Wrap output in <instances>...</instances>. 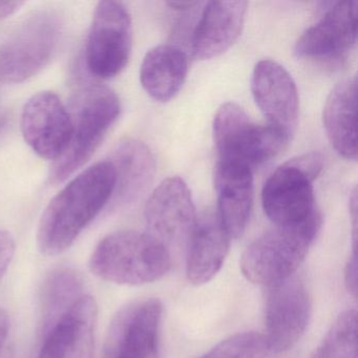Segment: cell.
<instances>
[{
    "label": "cell",
    "instance_id": "8992f818",
    "mask_svg": "<svg viewBox=\"0 0 358 358\" xmlns=\"http://www.w3.org/2000/svg\"><path fill=\"white\" fill-rule=\"evenodd\" d=\"M217 161L259 166L278 156L290 140L268 124H259L238 104L227 102L213 120Z\"/></svg>",
    "mask_w": 358,
    "mask_h": 358
},
{
    "label": "cell",
    "instance_id": "5b68a950",
    "mask_svg": "<svg viewBox=\"0 0 358 358\" xmlns=\"http://www.w3.org/2000/svg\"><path fill=\"white\" fill-rule=\"evenodd\" d=\"M322 167L324 158L320 152H307L287 161L266 180L262 203L275 227L301 225L320 213L313 183Z\"/></svg>",
    "mask_w": 358,
    "mask_h": 358
},
{
    "label": "cell",
    "instance_id": "4fadbf2b",
    "mask_svg": "<svg viewBox=\"0 0 358 358\" xmlns=\"http://www.w3.org/2000/svg\"><path fill=\"white\" fill-rule=\"evenodd\" d=\"M251 92L268 125L290 140L299 122V99L288 71L273 60H261L253 69Z\"/></svg>",
    "mask_w": 358,
    "mask_h": 358
},
{
    "label": "cell",
    "instance_id": "d6986e66",
    "mask_svg": "<svg viewBox=\"0 0 358 358\" xmlns=\"http://www.w3.org/2000/svg\"><path fill=\"white\" fill-rule=\"evenodd\" d=\"M116 173L110 202L129 205L141 198L154 180L156 163L150 148L139 140L125 138L118 142L108 159Z\"/></svg>",
    "mask_w": 358,
    "mask_h": 358
},
{
    "label": "cell",
    "instance_id": "5bb4252c",
    "mask_svg": "<svg viewBox=\"0 0 358 358\" xmlns=\"http://www.w3.org/2000/svg\"><path fill=\"white\" fill-rule=\"evenodd\" d=\"M358 3L338 1L295 43L299 58L332 62L345 57L357 39Z\"/></svg>",
    "mask_w": 358,
    "mask_h": 358
},
{
    "label": "cell",
    "instance_id": "484cf974",
    "mask_svg": "<svg viewBox=\"0 0 358 358\" xmlns=\"http://www.w3.org/2000/svg\"><path fill=\"white\" fill-rule=\"evenodd\" d=\"M345 285L350 294L356 299L357 297V259H356V252L354 251L345 265Z\"/></svg>",
    "mask_w": 358,
    "mask_h": 358
},
{
    "label": "cell",
    "instance_id": "ac0fdd59",
    "mask_svg": "<svg viewBox=\"0 0 358 358\" xmlns=\"http://www.w3.org/2000/svg\"><path fill=\"white\" fill-rule=\"evenodd\" d=\"M230 240L217 213L207 211L198 217L186 246V275L190 284L203 286L219 273L227 257Z\"/></svg>",
    "mask_w": 358,
    "mask_h": 358
},
{
    "label": "cell",
    "instance_id": "2e32d148",
    "mask_svg": "<svg viewBox=\"0 0 358 358\" xmlns=\"http://www.w3.org/2000/svg\"><path fill=\"white\" fill-rule=\"evenodd\" d=\"M246 1H209L205 3L192 35L194 58L211 59L227 51L242 32Z\"/></svg>",
    "mask_w": 358,
    "mask_h": 358
},
{
    "label": "cell",
    "instance_id": "e0dca14e",
    "mask_svg": "<svg viewBox=\"0 0 358 358\" xmlns=\"http://www.w3.org/2000/svg\"><path fill=\"white\" fill-rule=\"evenodd\" d=\"M215 184L217 217L230 238H241L252 207V169L238 163L217 161Z\"/></svg>",
    "mask_w": 358,
    "mask_h": 358
},
{
    "label": "cell",
    "instance_id": "4316f807",
    "mask_svg": "<svg viewBox=\"0 0 358 358\" xmlns=\"http://www.w3.org/2000/svg\"><path fill=\"white\" fill-rule=\"evenodd\" d=\"M24 5L22 1H0V20L14 15Z\"/></svg>",
    "mask_w": 358,
    "mask_h": 358
},
{
    "label": "cell",
    "instance_id": "d4e9b609",
    "mask_svg": "<svg viewBox=\"0 0 358 358\" xmlns=\"http://www.w3.org/2000/svg\"><path fill=\"white\" fill-rule=\"evenodd\" d=\"M15 253V240L7 230H0V280H3L6 272Z\"/></svg>",
    "mask_w": 358,
    "mask_h": 358
},
{
    "label": "cell",
    "instance_id": "30bf717a",
    "mask_svg": "<svg viewBox=\"0 0 358 358\" xmlns=\"http://www.w3.org/2000/svg\"><path fill=\"white\" fill-rule=\"evenodd\" d=\"M268 288L265 336L270 352L282 353L292 349L305 334L311 317V296L296 273Z\"/></svg>",
    "mask_w": 358,
    "mask_h": 358
},
{
    "label": "cell",
    "instance_id": "7402d4cb",
    "mask_svg": "<svg viewBox=\"0 0 358 358\" xmlns=\"http://www.w3.org/2000/svg\"><path fill=\"white\" fill-rule=\"evenodd\" d=\"M85 280L74 268L52 270L43 280L39 295V335L41 339L56 322L83 296Z\"/></svg>",
    "mask_w": 358,
    "mask_h": 358
},
{
    "label": "cell",
    "instance_id": "603a6c76",
    "mask_svg": "<svg viewBox=\"0 0 358 358\" xmlns=\"http://www.w3.org/2000/svg\"><path fill=\"white\" fill-rule=\"evenodd\" d=\"M312 358H357V312L339 314Z\"/></svg>",
    "mask_w": 358,
    "mask_h": 358
},
{
    "label": "cell",
    "instance_id": "ffe728a7",
    "mask_svg": "<svg viewBox=\"0 0 358 358\" xmlns=\"http://www.w3.org/2000/svg\"><path fill=\"white\" fill-rule=\"evenodd\" d=\"M322 120L329 141L347 160L357 159V77L341 81L329 94Z\"/></svg>",
    "mask_w": 358,
    "mask_h": 358
},
{
    "label": "cell",
    "instance_id": "9c48e42d",
    "mask_svg": "<svg viewBox=\"0 0 358 358\" xmlns=\"http://www.w3.org/2000/svg\"><path fill=\"white\" fill-rule=\"evenodd\" d=\"M163 306L157 299L127 303L114 316L103 348V358H160Z\"/></svg>",
    "mask_w": 358,
    "mask_h": 358
},
{
    "label": "cell",
    "instance_id": "7a4b0ae2",
    "mask_svg": "<svg viewBox=\"0 0 358 358\" xmlns=\"http://www.w3.org/2000/svg\"><path fill=\"white\" fill-rule=\"evenodd\" d=\"M70 115L71 137L64 154L54 162L50 181H66L85 166L99 148L120 116L118 95L110 87L89 85L79 89L66 106Z\"/></svg>",
    "mask_w": 358,
    "mask_h": 358
},
{
    "label": "cell",
    "instance_id": "cb8c5ba5",
    "mask_svg": "<svg viewBox=\"0 0 358 358\" xmlns=\"http://www.w3.org/2000/svg\"><path fill=\"white\" fill-rule=\"evenodd\" d=\"M269 353L265 334L251 331L224 339L201 358H266Z\"/></svg>",
    "mask_w": 358,
    "mask_h": 358
},
{
    "label": "cell",
    "instance_id": "f1b7e54d",
    "mask_svg": "<svg viewBox=\"0 0 358 358\" xmlns=\"http://www.w3.org/2000/svg\"><path fill=\"white\" fill-rule=\"evenodd\" d=\"M167 5L171 9L178 10L180 12H185L194 9V7L198 6L199 3H196V1H171V3H167Z\"/></svg>",
    "mask_w": 358,
    "mask_h": 358
},
{
    "label": "cell",
    "instance_id": "8fae6325",
    "mask_svg": "<svg viewBox=\"0 0 358 358\" xmlns=\"http://www.w3.org/2000/svg\"><path fill=\"white\" fill-rule=\"evenodd\" d=\"M150 236L171 252V248L187 246L196 226L192 192L179 177L163 180L152 192L144 211Z\"/></svg>",
    "mask_w": 358,
    "mask_h": 358
},
{
    "label": "cell",
    "instance_id": "3957f363",
    "mask_svg": "<svg viewBox=\"0 0 358 358\" xmlns=\"http://www.w3.org/2000/svg\"><path fill=\"white\" fill-rule=\"evenodd\" d=\"M171 267L166 247L148 232L124 230L108 234L98 243L90 269L106 282L141 286L161 280Z\"/></svg>",
    "mask_w": 358,
    "mask_h": 358
},
{
    "label": "cell",
    "instance_id": "ba28073f",
    "mask_svg": "<svg viewBox=\"0 0 358 358\" xmlns=\"http://www.w3.org/2000/svg\"><path fill=\"white\" fill-rule=\"evenodd\" d=\"M133 45V22L120 1H100L94 12L87 47V70L96 78L118 76L129 64Z\"/></svg>",
    "mask_w": 358,
    "mask_h": 358
},
{
    "label": "cell",
    "instance_id": "44dd1931",
    "mask_svg": "<svg viewBox=\"0 0 358 358\" xmlns=\"http://www.w3.org/2000/svg\"><path fill=\"white\" fill-rule=\"evenodd\" d=\"M188 57L175 45H160L146 53L140 69V80L146 93L161 102L176 97L185 83Z\"/></svg>",
    "mask_w": 358,
    "mask_h": 358
},
{
    "label": "cell",
    "instance_id": "9a60e30c",
    "mask_svg": "<svg viewBox=\"0 0 358 358\" xmlns=\"http://www.w3.org/2000/svg\"><path fill=\"white\" fill-rule=\"evenodd\" d=\"M98 305L83 295L41 339L36 358H93Z\"/></svg>",
    "mask_w": 358,
    "mask_h": 358
},
{
    "label": "cell",
    "instance_id": "6da1fadb",
    "mask_svg": "<svg viewBox=\"0 0 358 358\" xmlns=\"http://www.w3.org/2000/svg\"><path fill=\"white\" fill-rule=\"evenodd\" d=\"M116 173L110 161H100L71 180L43 211L37 244L45 255L68 250L81 232L110 202Z\"/></svg>",
    "mask_w": 358,
    "mask_h": 358
},
{
    "label": "cell",
    "instance_id": "277c9868",
    "mask_svg": "<svg viewBox=\"0 0 358 358\" xmlns=\"http://www.w3.org/2000/svg\"><path fill=\"white\" fill-rule=\"evenodd\" d=\"M322 224L317 213L301 225L275 227L255 238L241 257L243 275L253 284L267 287L294 275Z\"/></svg>",
    "mask_w": 358,
    "mask_h": 358
},
{
    "label": "cell",
    "instance_id": "52a82bcc",
    "mask_svg": "<svg viewBox=\"0 0 358 358\" xmlns=\"http://www.w3.org/2000/svg\"><path fill=\"white\" fill-rule=\"evenodd\" d=\"M60 35L55 14L38 11L27 17L0 45V83H24L38 74L53 57Z\"/></svg>",
    "mask_w": 358,
    "mask_h": 358
},
{
    "label": "cell",
    "instance_id": "83f0119b",
    "mask_svg": "<svg viewBox=\"0 0 358 358\" xmlns=\"http://www.w3.org/2000/svg\"><path fill=\"white\" fill-rule=\"evenodd\" d=\"M10 320L7 312L0 308V353L9 334Z\"/></svg>",
    "mask_w": 358,
    "mask_h": 358
},
{
    "label": "cell",
    "instance_id": "7c38bea8",
    "mask_svg": "<svg viewBox=\"0 0 358 358\" xmlns=\"http://www.w3.org/2000/svg\"><path fill=\"white\" fill-rule=\"evenodd\" d=\"M20 127L24 141L45 160L55 162L70 141L68 108L53 92H39L26 102Z\"/></svg>",
    "mask_w": 358,
    "mask_h": 358
}]
</instances>
